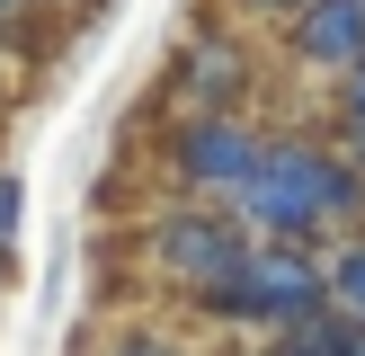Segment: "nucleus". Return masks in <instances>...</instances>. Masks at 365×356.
<instances>
[{
	"label": "nucleus",
	"instance_id": "1",
	"mask_svg": "<svg viewBox=\"0 0 365 356\" xmlns=\"http://www.w3.org/2000/svg\"><path fill=\"white\" fill-rule=\"evenodd\" d=\"M241 223L259 241H303L330 249L365 231V169L339 134H312V125H267V160L250 169V187L232 196Z\"/></svg>",
	"mask_w": 365,
	"mask_h": 356
},
{
	"label": "nucleus",
	"instance_id": "2",
	"mask_svg": "<svg viewBox=\"0 0 365 356\" xmlns=\"http://www.w3.org/2000/svg\"><path fill=\"white\" fill-rule=\"evenodd\" d=\"M330 249H303V241H250V258L214 285L196 312L232 338H285L303 330L312 312H330Z\"/></svg>",
	"mask_w": 365,
	"mask_h": 356
},
{
	"label": "nucleus",
	"instance_id": "3",
	"mask_svg": "<svg viewBox=\"0 0 365 356\" xmlns=\"http://www.w3.org/2000/svg\"><path fill=\"white\" fill-rule=\"evenodd\" d=\"M250 241H259V231L241 223V205L170 196V205H152V223H143V267H152L178 303H205L214 285L250 258Z\"/></svg>",
	"mask_w": 365,
	"mask_h": 356
},
{
	"label": "nucleus",
	"instance_id": "4",
	"mask_svg": "<svg viewBox=\"0 0 365 356\" xmlns=\"http://www.w3.org/2000/svg\"><path fill=\"white\" fill-rule=\"evenodd\" d=\"M259 160H267V125H250L241 107H232V116H170V134H160V178H170V196H214V205H232Z\"/></svg>",
	"mask_w": 365,
	"mask_h": 356
},
{
	"label": "nucleus",
	"instance_id": "5",
	"mask_svg": "<svg viewBox=\"0 0 365 356\" xmlns=\"http://www.w3.org/2000/svg\"><path fill=\"white\" fill-rule=\"evenodd\" d=\"M160 98H170V116H232V107L250 98V45H241L232 27H196V36H178Z\"/></svg>",
	"mask_w": 365,
	"mask_h": 356
},
{
	"label": "nucleus",
	"instance_id": "6",
	"mask_svg": "<svg viewBox=\"0 0 365 356\" xmlns=\"http://www.w3.org/2000/svg\"><path fill=\"white\" fill-rule=\"evenodd\" d=\"M285 53L339 89L365 63V0H312V9H294L285 18Z\"/></svg>",
	"mask_w": 365,
	"mask_h": 356
},
{
	"label": "nucleus",
	"instance_id": "7",
	"mask_svg": "<svg viewBox=\"0 0 365 356\" xmlns=\"http://www.w3.org/2000/svg\"><path fill=\"white\" fill-rule=\"evenodd\" d=\"M285 356H365V320L356 312H312L303 330H285Z\"/></svg>",
	"mask_w": 365,
	"mask_h": 356
},
{
	"label": "nucleus",
	"instance_id": "8",
	"mask_svg": "<svg viewBox=\"0 0 365 356\" xmlns=\"http://www.w3.org/2000/svg\"><path fill=\"white\" fill-rule=\"evenodd\" d=\"M330 294H339V312H356V320H365V231L330 241Z\"/></svg>",
	"mask_w": 365,
	"mask_h": 356
},
{
	"label": "nucleus",
	"instance_id": "9",
	"mask_svg": "<svg viewBox=\"0 0 365 356\" xmlns=\"http://www.w3.org/2000/svg\"><path fill=\"white\" fill-rule=\"evenodd\" d=\"M330 134L348 142V152H356V169H365V63L339 80V98H330Z\"/></svg>",
	"mask_w": 365,
	"mask_h": 356
},
{
	"label": "nucleus",
	"instance_id": "10",
	"mask_svg": "<svg viewBox=\"0 0 365 356\" xmlns=\"http://www.w3.org/2000/svg\"><path fill=\"white\" fill-rule=\"evenodd\" d=\"M18 223H27V178L0 160V267H18Z\"/></svg>",
	"mask_w": 365,
	"mask_h": 356
},
{
	"label": "nucleus",
	"instance_id": "11",
	"mask_svg": "<svg viewBox=\"0 0 365 356\" xmlns=\"http://www.w3.org/2000/svg\"><path fill=\"white\" fill-rule=\"evenodd\" d=\"M107 356H196L187 338H170V330H116L107 338Z\"/></svg>",
	"mask_w": 365,
	"mask_h": 356
},
{
	"label": "nucleus",
	"instance_id": "12",
	"mask_svg": "<svg viewBox=\"0 0 365 356\" xmlns=\"http://www.w3.org/2000/svg\"><path fill=\"white\" fill-rule=\"evenodd\" d=\"M232 9H250V18H277V27H285V18H294V9H312V0H232Z\"/></svg>",
	"mask_w": 365,
	"mask_h": 356
},
{
	"label": "nucleus",
	"instance_id": "13",
	"mask_svg": "<svg viewBox=\"0 0 365 356\" xmlns=\"http://www.w3.org/2000/svg\"><path fill=\"white\" fill-rule=\"evenodd\" d=\"M232 356H285V338H241Z\"/></svg>",
	"mask_w": 365,
	"mask_h": 356
},
{
	"label": "nucleus",
	"instance_id": "14",
	"mask_svg": "<svg viewBox=\"0 0 365 356\" xmlns=\"http://www.w3.org/2000/svg\"><path fill=\"white\" fill-rule=\"evenodd\" d=\"M27 9H89V0H27Z\"/></svg>",
	"mask_w": 365,
	"mask_h": 356
}]
</instances>
